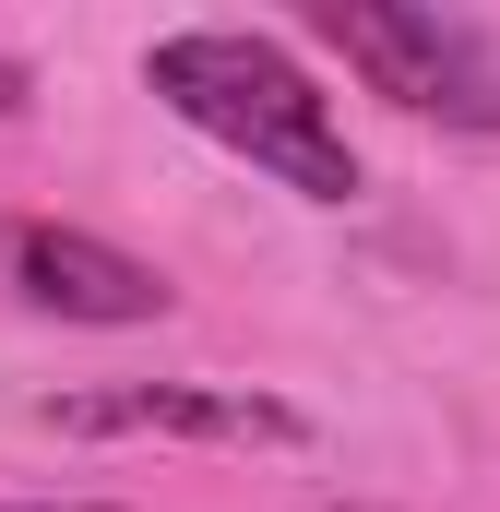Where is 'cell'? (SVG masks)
<instances>
[{
  "instance_id": "2",
  "label": "cell",
  "mask_w": 500,
  "mask_h": 512,
  "mask_svg": "<svg viewBox=\"0 0 500 512\" xmlns=\"http://www.w3.org/2000/svg\"><path fill=\"white\" fill-rule=\"evenodd\" d=\"M310 36L346 72H370V96H393V108L453 120V131H500V72H489V48L453 12H417V0H322Z\"/></svg>"
},
{
  "instance_id": "6",
  "label": "cell",
  "mask_w": 500,
  "mask_h": 512,
  "mask_svg": "<svg viewBox=\"0 0 500 512\" xmlns=\"http://www.w3.org/2000/svg\"><path fill=\"white\" fill-rule=\"evenodd\" d=\"M12 512H108V501H12Z\"/></svg>"
},
{
  "instance_id": "1",
  "label": "cell",
  "mask_w": 500,
  "mask_h": 512,
  "mask_svg": "<svg viewBox=\"0 0 500 512\" xmlns=\"http://www.w3.org/2000/svg\"><path fill=\"white\" fill-rule=\"evenodd\" d=\"M143 84H155L191 131H215L227 155H250L262 179H286L298 203H346V191H358V143L334 131L322 84H310L274 36H250V24L155 36V48H143Z\"/></svg>"
},
{
  "instance_id": "3",
  "label": "cell",
  "mask_w": 500,
  "mask_h": 512,
  "mask_svg": "<svg viewBox=\"0 0 500 512\" xmlns=\"http://www.w3.org/2000/svg\"><path fill=\"white\" fill-rule=\"evenodd\" d=\"M0 274H12V298H36L60 322H167L179 310V286L155 262H131L120 239H84V227H48V215L0 227Z\"/></svg>"
},
{
  "instance_id": "5",
  "label": "cell",
  "mask_w": 500,
  "mask_h": 512,
  "mask_svg": "<svg viewBox=\"0 0 500 512\" xmlns=\"http://www.w3.org/2000/svg\"><path fill=\"white\" fill-rule=\"evenodd\" d=\"M12 108H24V60H0V120H12Z\"/></svg>"
},
{
  "instance_id": "4",
  "label": "cell",
  "mask_w": 500,
  "mask_h": 512,
  "mask_svg": "<svg viewBox=\"0 0 500 512\" xmlns=\"http://www.w3.org/2000/svg\"><path fill=\"white\" fill-rule=\"evenodd\" d=\"M48 429H72V441H310V417L298 405H274V393L250 382H120V393H72V405H48Z\"/></svg>"
}]
</instances>
